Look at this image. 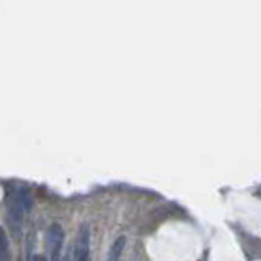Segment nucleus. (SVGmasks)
<instances>
[{"instance_id":"f257e3e1","label":"nucleus","mask_w":261,"mask_h":261,"mask_svg":"<svg viewBox=\"0 0 261 261\" xmlns=\"http://www.w3.org/2000/svg\"><path fill=\"white\" fill-rule=\"evenodd\" d=\"M65 232L59 224H53L48 230V261H64L62 250H64Z\"/></svg>"},{"instance_id":"f03ea898","label":"nucleus","mask_w":261,"mask_h":261,"mask_svg":"<svg viewBox=\"0 0 261 261\" xmlns=\"http://www.w3.org/2000/svg\"><path fill=\"white\" fill-rule=\"evenodd\" d=\"M126 247V238L124 237H119L116 238V242L111 245V250H110V255H108V260L106 261H119L121 255H122V250Z\"/></svg>"},{"instance_id":"7ed1b4c3","label":"nucleus","mask_w":261,"mask_h":261,"mask_svg":"<svg viewBox=\"0 0 261 261\" xmlns=\"http://www.w3.org/2000/svg\"><path fill=\"white\" fill-rule=\"evenodd\" d=\"M10 257H12V253H10L8 235H7V232H5L2 227H0V260L10 261Z\"/></svg>"},{"instance_id":"20e7f679","label":"nucleus","mask_w":261,"mask_h":261,"mask_svg":"<svg viewBox=\"0 0 261 261\" xmlns=\"http://www.w3.org/2000/svg\"><path fill=\"white\" fill-rule=\"evenodd\" d=\"M31 261H48V258L43 257V255H34Z\"/></svg>"}]
</instances>
